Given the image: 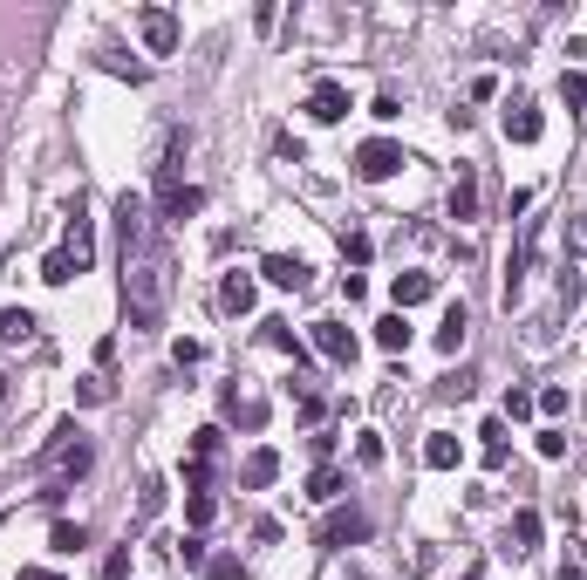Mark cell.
<instances>
[{
	"label": "cell",
	"mask_w": 587,
	"mask_h": 580,
	"mask_svg": "<svg viewBox=\"0 0 587 580\" xmlns=\"http://www.w3.org/2000/svg\"><path fill=\"white\" fill-rule=\"evenodd\" d=\"M123 314H130L137 335H157L164 328V314H171V260L157 246L123 253Z\"/></svg>",
	"instance_id": "cell-1"
},
{
	"label": "cell",
	"mask_w": 587,
	"mask_h": 580,
	"mask_svg": "<svg viewBox=\"0 0 587 580\" xmlns=\"http://www.w3.org/2000/svg\"><path fill=\"white\" fill-rule=\"evenodd\" d=\"M89 464H96V444H89L76 424H62L55 430V444H48V485H41V499H62Z\"/></svg>",
	"instance_id": "cell-2"
},
{
	"label": "cell",
	"mask_w": 587,
	"mask_h": 580,
	"mask_svg": "<svg viewBox=\"0 0 587 580\" xmlns=\"http://www.w3.org/2000/svg\"><path fill=\"white\" fill-rule=\"evenodd\" d=\"M499 130H506V144H540V137H547V110H540V96L512 89V96H506V116H499Z\"/></svg>",
	"instance_id": "cell-3"
},
{
	"label": "cell",
	"mask_w": 587,
	"mask_h": 580,
	"mask_svg": "<svg viewBox=\"0 0 587 580\" xmlns=\"http://www.w3.org/2000/svg\"><path fill=\"white\" fill-rule=\"evenodd\" d=\"M396 171H403V151H396L390 137H369V144L355 151V178H362V185H383Z\"/></svg>",
	"instance_id": "cell-4"
},
{
	"label": "cell",
	"mask_w": 587,
	"mask_h": 580,
	"mask_svg": "<svg viewBox=\"0 0 587 580\" xmlns=\"http://www.w3.org/2000/svg\"><path fill=\"white\" fill-rule=\"evenodd\" d=\"M137 35H144L151 55H178V14H171V7H144V14H137Z\"/></svg>",
	"instance_id": "cell-5"
},
{
	"label": "cell",
	"mask_w": 587,
	"mask_h": 580,
	"mask_svg": "<svg viewBox=\"0 0 587 580\" xmlns=\"http://www.w3.org/2000/svg\"><path fill=\"white\" fill-rule=\"evenodd\" d=\"M117 239H123V253L151 246V212H144V198H137V192L117 198Z\"/></svg>",
	"instance_id": "cell-6"
},
{
	"label": "cell",
	"mask_w": 587,
	"mask_h": 580,
	"mask_svg": "<svg viewBox=\"0 0 587 580\" xmlns=\"http://www.w3.org/2000/svg\"><path fill=\"white\" fill-rule=\"evenodd\" d=\"M260 280H274V287H287V294H301V287L314 280V267H308V260H294V253H267V260H260Z\"/></svg>",
	"instance_id": "cell-7"
},
{
	"label": "cell",
	"mask_w": 587,
	"mask_h": 580,
	"mask_svg": "<svg viewBox=\"0 0 587 580\" xmlns=\"http://www.w3.org/2000/svg\"><path fill=\"white\" fill-rule=\"evenodd\" d=\"M390 294H396V314H410V308H424L437 294V273H424V267H410V273H396L390 280Z\"/></svg>",
	"instance_id": "cell-8"
},
{
	"label": "cell",
	"mask_w": 587,
	"mask_h": 580,
	"mask_svg": "<svg viewBox=\"0 0 587 580\" xmlns=\"http://www.w3.org/2000/svg\"><path fill=\"white\" fill-rule=\"evenodd\" d=\"M308 116H314V123H342V116H349V89H342L335 76L314 82V89H308Z\"/></svg>",
	"instance_id": "cell-9"
},
{
	"label": "cell",
	"mask_w": 587,
	"mask_h": 580,
	"mask_svg": "<svg viewBox=\"0 0 587 580\" xmlns=\"http://www.w3.org/2000/svg\"><path fill=\"white\" fill-rule=\"evenodd\" d=\"M314 348H321L335 369H355V335L342 328V321H314Z\"/></svg>",
	"instance_id": "cell-10"
},
{
	"label": "cell",
	"mask_w": 587,
	"mask_h": 580,
	"mask_svg": "<svg viewBox=\"0 0 587 580\" xmlns=\"http://www.w3.org/2000/svg\"><path fill=\"white\" fill-rule=\"evenodd\" d=\"M369 540V519H362V512H328V519H321V546H362Z\"/></svg>",
	"instance_id": "cell-11"
},
{
	"label": "cell",
	"mask_w": 587,
	"mask_h": 580,
	"mask_svg": "<svg viewBox=\"0 0 587 580\" xmlns=\"http://www.w3.org/2000/svg\"><path fill=\"white\" fill-rule=\"evenodd\" d=\"M219 308H226V314H253V308H260V287H253V273H226V280H219Z\"/></svg>",
	"instance_id": "cell-12"
},
{
	"label": "cell",
	"mask_w": 587,
	"mask_h": 580,
	"mask_svg": "<svg viewBox=\"0 0 587 580\" xmlns=\"http://www.w3.org/2000/svg\"><path fill=\"white\" fill-rule=\"evenodd\" d=\"M226 417H239V424H246V430H260V424H267V396H260V389H226Z\"/></svg>",
	"instance_id": "cell-13"
},
{
	"label": "cell",
	"mask_w": 587,
	"mask_h": 580,
	"mask_svg": "<svg viewBox=\"0 0 587 580\" xmlns=\"http://www.w3.org/2000/svg\"><path fill=\"white\" fill-rule=\"evenodd\" d=\"M444 212H451L458 226H471V219H478V178H471V171H458V178H451V198H444Z\"/></svg>",
	"instance_id": "cell-14"
},
{
	"label": "cell",
	"mask_w": 587,
	"mask_h": 580,
	"mask_svg": "<svg viewBox=\"0 0 587 580\" xmlns=\"http://www.w3.org/2000/svg\"><path fill=\"white\" fill-rule=\"evenodd\" d=\"M62 246H69V253H76L82 267H89V260H96V239H89V205H69V232H62Z\"/></svg>",
	"instance_id": "cell-15"
},
{
	"label": "cell",
	"mask_w": 587,
	"mask_h": 580,
	"mask_svg": "<svg viewBox=\"0 0 587 580\" xmlns=\"http://www.w3.org/2000/svg\"><path fill=\"white\" fill-rule=\"evenodd\" d=\"M274 478H280V451H253V458L239 464V485H246V492H267Z\"/></svg>",
	"instance_id": "cell-16"
},
{
	"label": "cell",
	"mask_w": 587,
	"mask_h": 580,
	"mask_svg": "<svg viewBox=\"0 0 587 580\" xmlns=\"http://www.w3.org/2000/svg\"><path fill=\"white\" fill-rule=\"evenodd\" d=\"M465 335H471V308H465V301H451V308H444V328H437V348H444V355H458Z\"/></svg>",
	"instance_id": "cell-17"
},
{
	"label": "cell",
	"mask_w": 587,
	"mask_h": 580,
	"mask_svg": "<svg viewBox=\"0 0 587 580\" xmlns=\"http://www.w3.org/2000/svg\"><path fill=\"white\" fill-rule=\"evenodd\" d=\"M76 273H89V267H82V260H76V253H69V246H55V253L41 260V280H48V287H69Z\"/></svg>",
	"instance_id": "cell-18"
},
{
	"label": "cell",
	"mask_w": 587,
	"mask_h": 580,
	"mask_svg": "<svg viewBox=\"0 0 587 580\" xmlns=\"http://www.w3.org/2000/svg\"><path fill=\"white\" fill-rule=\"evenodd\" d=\"M376 348L403 355V348H410V314H383V321H376Z\"/></svg>",
	"instance_id": "cell-19"
},
{
	"label": "cell",
	"mask_w": 587,
	"mask_h": 580,
	"mask_svg": "<svg viewBox=\"0 0 587 580\" xmlns=\"http://www.w3.org/2000/svg\"><path fill=\"white\" fill-rule=\"evenodd\" d=\"M424 464H431V471H458V437H451V430H431V444H424Z\"/></svg>",
	"instance_id": "cell-20"
},
{
	"label": "cell",
	"mask_w": 587,
	"mask_h": 580,
	"mask_svg": "<svg viewBox=\"0 0 587 580\" xmlns=\"http://www.w3.org/2000/svg\"><path fill=\"white\" fill-rule=\"evenodd\" d=\"M0 342H7V348L35 342V314H28V308H0Z\"/></svg>",
	"instance_id": "cell-21"
},
{
	"label": "cell",
	"mask_w": 587,
	"mask_h": 580,
	"mask_svg": "<svg viewBox=\"0 0 587 580\" xmlns=\"http://www.w3.org/2000/svg\"><path fill=\"white\" fill-rule=\"evenodd\" d=\"M198 205H205V192H198V185H185V192H171V198H157V212H164V219H178V226L192 219Z\"/></svg>",
	"instance_id": "cell-22"
},
{
	"label": "cell",
	"mask_w": 587,
	"mask_h": 580,
	"mask_svg": "<svg viewBox=\"0 0 587 580\" xmlns=\"http://www.w3.org/2000/svg\"><path fill=\"white\" fill-rule=\"evenodd\" d=\"M219 451H226V430L205 424V430L192 437V464H219Z\"/></svg>",
	"instance_id": "cell-23"
},
{
	"label": "cell",
	"mask_w": 587,
	"mask_h": 580,
	"mask_svg": "<svg viewBox=\"0 0 587 580\" xmlns=\"http://www.w3.org/2000/svg\"><path fill=\"white\" fill-rule=\"evenodd\" d=\"M540 546V512H512V553H533Z\"/></svg>",
	"instance_id": "cell-24"
},
{
	"label": "cell",
	"mask_w": 587,
	"mask_h": 580,
	"mask_svg": "<svg viewBox=\"0 0 587 580\" xmlns=\"http://www.w3.org/2000/svg\"><path fill=\"white\" fill-rule=\"evenodd\" d=\"M308 499H321V505H335V499H342V471H335V464H321V471L308 478Z\"/></svg>",
	"instance_id": "cell-25"
},
{
	"label": "cell",
	"mask_w": 587,
	"mask_h": 580,
	"mask_svg": "<svg viewBox=\"0 0 587 580\" xmlns=\"http://www.w3.org/2000/svg\"><path fill=\"white\" fill-rule=\"evenodd\" d=\"M185 519H192V526H212V519H219V499H212V492H192V499H185Z\"/></svg>",
	"instance_id": "cell-26"
},
{
	"label": "cell",
	"mask_w": 587,
	"mask_h": 580,
	"mask_svg": "<svg viewBox=\"0 0 587 580\" xmlns=\"http://www.w3.org/2000/svg\"><path fill=\"white\" fill-rule=\"evenodd\" d=\"M342 253H349V267H369L376 239H369V232H342Z\"/></svg>",
	"instance_id": "cell-27"
},
{
	"label": "cell",
	"mask_w": 587,
	"mask_h": 580,
	"mask_svg": "<svg viewBox=\"0 0 587 580\" xmlns=\"http://www.w3.org/2000/svg\"><path fill=\"white\" fill-rule=\"evenodd\" d=\"M478 437H485V464H506V424H499V417L478 430Z\"/></svg>",
	"instance_id": "cell-28"
},
{
	"label": "cell",
	"mask_w": 587,
	"mask_h": 580,
	"mask_svg": "<svg viewBox=\"0 0 587 580\" xmlns=\"http://www.w3.org/2000/svg\"><path fill=\"white\" fill-rule=\"evenodd\" d=\"M48 540H55V553H76V546H89V533L69 526V519H55V533H48Z\"/></svg>",
	"instance_id": "cell-29"
},
{
	"label": "cell",
	"mask_w": 587,
	"mask_h": 580,
	"mask_svg": "<svg viewBox=\"0 0 587 580\" xmlns=\"http://www.w3.org/2000/svg\"><path fill=\"white\" fill-rule=\"evenodd\" d=\"M96 580H130V540L110 546V560H103V574H96Z\"/></svg>",
	"instance_id": "cell-30"
},
{
	"label": "cell",
	"mask_w": 587,
	"mask_h": 580,
	"mask_svg": "<svg viewBox=\"0 0 587 580\" xmlns=\"http://www.w3.org/2000/svg\"><path fill=\"white\" fill-rule=\"evenodd\" d=\"M103 69H110V76H144V62H130V55H123V48H103Z\"/></svg>",
	"instance_id": "cell-31"
},
{
	"label": "cell",
	"mask_w": 587,
	"mask_h": 580,
	"mask_svg": "<svg viewBox=\"0 0 587 580\" xmlns=\"http://www.w3.org/2000/svg\"><path fill=\"white\" fill-rule=\"evenodd\" d=\"M294 410H301V417H308V424H314V417H321V389L294 383Z\"/></svg>",
	"instance_id": "cell-32"
},
{
	"label": "cell",
	"mask_w": 587,
	"mask_h": 580,
	"mask_svg": "<svg viewBox=\"0 0 587 580\" xmlns=\"http://www.w3.org/2000/svg\"><path fill=\"white\" fill-rule=\"evenodd\" d=\"M560 96H567V103H587V76L581 69H560Z\"/></svg>",
	"instance_id": "cell-33"
},
{
	"label": "cell",
	"mask_w": 587,
	"mask_h": 580,
	"mask_svg": "<svg viewBox=\"0 0 587 580\" xmlns=\"http://www.w3.org/2000/svg\"><path fill=\"white\" fill-rule=\"evenodd\" d=\"M355 458H362V464H383V437H376V430H362V437H355Z\"/></svg>",
	"instance_id": "cell-34"
},
{
	"label": "cell",
	"mask_w": 587,
	"mask_h": 580,
	"mask_svg": "<svg viewBox=\"0 0 587 580\" xmlns=\"http://www.w3.org/2000/svg\"><path fill=\"white\" fill-rule=\"evenodd\" d=\"M540 403H533V389H506V417H533Z\"/></svg>",
	"instance_id": "cell-35"
},
{
	"label": "cell",
	"mask_w": 587,
	"mask_h": 580,
	"mask_svg": "<svg viewBox=\"0 0 587 580\" xmlns=\"http://www.w3.org/2000/svg\"><path fill=\"white\" fill-rule=\"evenodd\" d=\"M540 458H567V430H540Z\"/></svg>",
	"instance_id": "cell-36"
},
{
	"label": "cell",
	"mask_w": 587,
	"mask_h": 580,
	"mask_svg": "<svg viewBox=\"0 0 587 580\" xmlns=\"http://www.w3.org/2000/svg\"><path fill=\"white\" fill-rule=\"evenodd\" d=\"M171 362H178V369H192V362H205V348H198V342H171Z\"/></svg>",
	"instance_id": "cell-37"
},
{
	"label": "cell",
	"mask_w": 587,
	"mask_h": 580,
	"mask_svg": "<svg viewBox=\"0 0 587 580\" xmlns=\"http://www.w3.org/2000/svg\"><path fill=\"white\" fill-rule=\"evenodd\" d=\"M205 574L212 580H246V567H239V560H205Z\"/></svg>",
	"instance_id": "cell-38"
},
{
	"label": "cell",
	"mask_w": 587,
	"mask_h": 580,
	"mask_svg": "<svg viewBox=\"0 0 587 580\" xmlns=\"http://www.w3.org/2000/svg\"><path fill=\"white\" fill-rule=\"evenodd\" d=\"M533 403H540V410H547V417H560V410H567V389H540V396H533Z\"/></svg>",
	"instance_id": "cell-39"
},
{
	"label": "cell",
	"mask_w": 587,
	"mask_h": 580,
	"mask_svg": "<svg viewBox=\"0 0 587 580\" xmlns=\"http://www.w3.org/2000/svg\"><path fill=\"white\" fill-rule=\"evenodd\" d=\"M178 560H185V567H205L212 553H205V540H185V546H178Z\"/></svg>",
	"instance_id": "cell-40"
},
{
	"label": "cell",
	"mask_w": 587,
	"mask_h": 580,
	"mask_svg": "<svg viewBox=\"0 0 587 580\" xmlns=\"http://www.w3.org/2000/svg\"><path fill=\"white\" fill-rule=\"evenodd\" d=\"M567 246H574V253H587V219H567Z\"/></svg>",
	"instance_id": "cell-41"
},
{
	"label": "cell",
	"mask_w": 587,
	"mask_h": 580,
	"mask_svg": "<svg viewBox=\"0 0 587 580\" xmlns=\"http://www.w3.org/2000/svg\"><path fill=\"white\" fill-rule=\"evenodd\" d=\"M21 580H62V574H48V567H21Z\"/></svg>",
	"instance_id": "cell-42"
},
{
	"label": "cell",
	"mask_w": 587,
	"mask_h": 580,
	"mask_svg": "<svg viewBox=\"0 0 587 580\" xmlns=\"http://www.w3.org/2000/svg\"><path fill=\"white\" fill-rule=\"evenodd\" d=\"M560 580H581V567H574V560H567V567H560Z\"/></svg>",
	"instance_id": "cell-43"
},
{
	"label": "cell",
	"mask_w": 587,
	"mask_h": 580,
	"mask_svg": "<svg viewBox=\"0 0 587 580\" xmlns=\"http://www.w3.org/2000/svg\"><path fill=\"white\" fill-rule=\"evenodd\" d=\"M0 403H7V376H0Z\"/></svg>",
	"instance_id": "cell-44"
},
{
	"label": "cell",
	"mask_w": 587,
	"mask_h": 580,
	"mask_svg": "<svg viewBox=\"0 0 587 580\" xmlns=\"http://www.w3.org/2000/svg\"><path fill=\"white\" fill-rule=\"evenodd\" d=\"M471 580H485V574H471Z\"/></svg>",
	"instance_id": "cell-45"
}]
</instances>
